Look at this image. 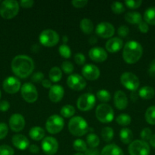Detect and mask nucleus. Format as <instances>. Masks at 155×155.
<instances>
[{"mask_svg": "<svg viewBox=\"0 0 155 155\" xmlns=\"http://www.w3.org/2000/svg\"><path fill=\"white\" fill-rule=\"evenodd\" d=\"M12 71L20 78H27L34 70V63L31 58L27 55L20 54L15 57L11 64Z\"/></svg>", "mask_w": 155, "mask_h": 155, "instance_id": "f257e3e1", "label": "nucleus"}, {"mask_svg": "<svg viewBox=\"0 0 155 155\" xmlns=\"http://www.w3.org/2000/svg\"><path fill=\"white\" fill-rule=\"evenodd\" d=\"M143 54V48L141 44L135 40L129 41L124 45L122 57L125 61L129 64H135L140 60Z\"/></svg>", "mask_w": 155, "mask_h": 155, "instance_id": "f03ea898", "label": "nucleus"}, {"mask_svg": "<svg viewBox=\"0 0 155 155\" xmlns=\"http://www.w3.org/2000/svg\"><path fill=\"white\" fill-rule=\"evenodd\" d=\"M90 130L87 121L81 117H73L68 122V130L75 136H82Z\"/></svg>", "mask_w": 155, "mask_h": 155, "instance_id": "7ed1b4c3", "label": "nucleus"}, {"mask_svg": "<svg viewBox=\"0 0 155 155\" xmlns=\"http://www.w3.org/2000/svg\"><path fill=\"white\" fill-rule=\"evenodd\" d=\"M19 12V3L15 0H5L0 4V15L4 19H12Z\"/></svg>", "mask_w": 155, "mask_h": 155, "instance_id": "20e7f679", "label": "nucleus"}, {"mask_svg": "<svg viewBox=\"0 0 155 155\" xmlns=\"http://www.w3.org/2000/svg\"><path fill=\"white\" fill-rule=\"evenodd\" d=\"M96 117L100 122L108 124L112 122L114 118V111L110 105L107 104H100L96 108Z\"/></svg>", "mask_w": 155, "mask_h": 155, "instance_id": "39448f33", "label": "nucleus"}, {"mask_svg": "<svg viewBox=\"0 0 155 155\" xmlns=\"http://www.w3.org/2000/svg\"><path fill=\"white\" fill-rule=\"evenodd\" d=\"M65 122L63 118L58 114H53L47 119L46 122V129L50 134H57L64 128Z\"/></svg>", "mask_w": 155, "mask_h": 155, "instance_id": "423d86ee", "label": "nucleus"}, {"mask_svg": "<svg viewBox=\"0 0 155 155\" xmlns=\"http://www.w3.org/2000/svg\"><path fill=\"white\" fill-rule=\"evenodd\" d=\"M39 41L46 47H53L57 45L59 41V36L55 30L46 29L43 30L39 36Z\"/></svg>", "mask_w": 155, "mask_h": 155, "instance_id": "0eeeda50", "label": "nucleus"}, {"mask_svg": "<svg viewBox=\"0 0 155 155\" xmlns=\"http://www.w3.org/2000/svg\"><path fill=\"white\" fill-rule=\"evenodd\" d=\"M120 82L126 89L132 92H135L138 89L140 84L138 77L131 72L123 73L120 77Z\"/></svg>", "mask_w": 155, "mask_h": 155, "instance_id": "6e6552de", "label": "nucleus"}, {"mask_svg": "<svg viewBox=\"0 0 155 155\" xmlns=\"http://www.w3.org/2000/svg\"><path fill=\"white\" fill-rule=\"evenodd\" d=\"M150 146L142 140H135L129 145V153L130 155H149Z\"/></svg>", "mask_w": 155, "mask_h": 155, "instance_id": "1a4fd4ad", "label": "nucleus"}, {"mask_svg": "<svg viewBox=\"0 0 155 155\" xmlns=\"http://www.w3.org/2000/svg\"><path fill=\"white\" fill-rule=\"evenodd\" d=\"M96 97L92 93H84L77 100V107L81 111H88L94 107Z\"/></svg>", "mask_w": 155, "mask_h": 155, "instance_id": "9d476101", "label": "nucleus"}, {"mask_svg": "<svg viewBox=\"0 0 155 155\" xmlns=\"http://www.w3.org/2000/svg\"><path fill=\"white\" fill-rule=\"evenodd\" d=\"M21 94L25 101L33 103L37 100L38 92L34 85L30 83H25L21 88Z\"/></svg>", "mask_w": 155, "mask_h": 155, "instance_id": "9b49d317", "label": "nucleus"}, {"mask_svg": "<svg viewBox=\"0 0 155 155\" xmlns=\"http://www.w3.org/2000/svg\"><path fill=\"white\" fill-rule=\"evenodd\" d=\"M43 151L47 155H53L56 154L59 149V143L55 138L51 136L45 137L41 143Z\"/></svg>", "mask_w": 155, "mask_h": 155, "instance_id": "f8f14e48", "label": "nucleus"}, {"mask_svg": "<svg viewBox=\"0 0 155 155\" xmlns=\"http://www.w3.org/2000/svg\"><path fill=\"white\" fill-rule=\"evenodd\" d=\"M67 85L74 91H81L86 86V81L83 77L77 74H71L67 79Z\"/></svg>", "mask_w": 155, "mask_h": 155, "instance_id": "ddd939ff", "label": "nucleus"}, {"mask_svg": "<svg viewBox=\"0 0 155 155\" xmlns=\"http://www.w3.org/2000/svg\"><path fill=\"white\" fill-rule=\"evenodd\" d=\"M115 33V27L109 22H100L96 27V34L102 38H110Z\"/></svg>", "mask_w": 155, "mask_h": 155, "instance_id": "4468645a", "label": "nucleus"}, {"mask_svg": "<svg viewBox=\"0 0 155 155\" xmlns=\"http://www.w3.org/2000/svg\"><path fill=\"white\" fill-rule=\"evenodd\" d=\"M2 87L7 93L15 94L21 89V84L17 77H9L3 81Z\"/></svg>", "mask_w": 155, "mask_h": 155, "instance_id": "2eb2a0df", "label": "nucleus"}, {"mask_svg": "<svg viewBox=\"0 0 155 155\" xmlns=\"http://www.w3.org/2000/svg\"><path fill=\"white\" fill-rule=\"evenodd\" d=\"M81 73L83 77L88 80H96L100 75V71L96 65L88 64L82 68Z\"/></svg>", "mask_w": 155, "mask_h": 155, "instance_id": "dca6fc26", "label": "nucleus"}, {"mask_svg": "<svg viewBox=\"0 0 155 155\" xmlns=\"http://www.w3.org/2000/svg\"><path fill=\"white\" fill-rule=\"evenodd\" d=\"M25 126L24 117L20 114H14L9 118V127L14 132H21Z\"/></svg>", "mask_w": 155, "mask_h": 155, "instance_id": "f3484780", "label": "nucleus"}, {"mask_svg": "<svg viewBox=\"0 0 155 155\" xmlns=\"http://www.w3.org/2000/svg\"><path fill=\"white\" fill-rule=\"evenodd\" d=\"M88 54L91 60L99 63L105 61L108 57L106 51L101 47H94L91 48Z\"/></svg>", "mask_w": 155, "mask_h": 155, "instance_id": "a211bd4d", "label": "nucleus"}, {"mask_svg": "<svg viewBox=\"0 0 155 155\" xmlns=\"http://www.w3.org/2000/svg\"><path fill=\"white\" fill-rule=\"evenodd\" d=\"M65 94V91L62 86L59 85H53L50 89L49 98L53 103H57L62 99Z\"/></svg>", "mask_w": 155, "mask_h": 155, "instance_id": "6ab92c4d", "label": "nucleus"}, {"mask_svg": "<svg viewBox=\"0 0 155 155\" xmlns=\"http://www.w3.org/2000/svg\"><path fill=\"white\" fill-rule=\"evenodd\" d=\"M114 104L119 110H124L128 106V98L126 94L121 90H118L114 94Z\"/></svg>", "mask_w": 155, "mask_h": 155, "instance_id": "aec40b11", "label": "nucleus"}, {"mask_svg": "<svg viewBox=\"0 0 155 155\" xmlns=\"http://www.w3.org/2000/svg\"><path fill=\"white\" fill-rule=\"evenodd\" d=\"M123 46L122 39L119 37L109 39L106 43V49L110 53H115L119 51Z\"/></svg>", "mask_w": 155, "mask_h": 155, "instance_id": "412c9836", "label": "nucleus"}, {"mask_svg": "<svg viewBox=\"0 0 155 155\" xmlns=\"http://www.w3.org/2000/svg\"><path fill=\"white\" fill-rule=\"evenodd\" d=\"M12 144L18 149L25 150L29 148L30 142L28 139L24 135L16 134L12 137Z\"/></svg>", "mask_w": 155, "mask_h": 155, "instance_id": "4be33fe9", "label": "nucleus"}, {"mask_svg": "<svg viewBox=\"0 0 155 155\" xmlns=\"http://www.w3.org/2000/svg\"><path fill=\"white\" fill-rule=\"evenodd\" d=\"M100 155H124V153L118 145L115 144H110L106 145L102 149Z\"/></svg>", "mask_w": 155, "mask_h": 155, "instance_id": "5701e85b", "label": "nucleus"}, {"mask_svg": "<svg viewBox=\"0 0 155 155\" xmlns=\"http://www.w3.org/2000/svg\"><path fill=\"white\" fill-rule=\"evenodd\" d=\"M29 136L33 140H43L45 136V131L40 127H33L29 131Z\"/></svg>", "mask_w": 155, "mask_h": 155, "instance_id": "b1692460", "label": "nucleus"}, {"mask_svg": "<svg viewBox=\"0 0 155 155\" xmlns=\"http://www.w3.org/2000/svg\"><path fill=\"white\" fill-rule=\"evenodd\" d=\"M125 20L129 24H139L142 21V17L137 12H129L125 15Z\"/></svg>", "mask_w": 155, "mask_h": 155, "instance_id": "393cba45", "label": "nucleus"}, {"mask_svg": "<svg viewBox=\"0 0 155 155\" xmlns=\"http://www.w3.org/2000/svg\"><path fill=\"white\" fill-rule=\"evenodd\" d=\"M155 95V91L150 86H143L142 88H141L138 92V95L141 97L143 99H151Z\"/></svg>", "mask_w": 155, "mask_h": 155, "instance_id": "a878e982", "label": "nucleus"}, {"mask_svg": "<svg viewBox=\"0 0 155 155\" xmlns=\"http://www.w3.org/2000/svg\"><path fill=\"white\" fill-rule=\"evenodd\" d=\"M119 138L122 143L130 144L133 139V133L129 129L122 128L119 132Z\"/></svg>", "mask_w": 155, "mask_h": 155, "instance_id": "bb28decb", "label": "nucleus"}, {"mask_svg": "<svg viewBox=\"0 0 155 155\" xmlns=\"http://www.w3.org/2000/svg\"><path fill=\"white\" fill-rule=\"evenodd\" d=\"M80 28L83 33L90 34L94 30V24L88 18H83L80 22Z\"/></svg>", "mask_w": 155, "mask_h": 155, "instance_id": "cd10ccee", "label": "nucleus"}, {"mask_svg": "<svg viewBox=\"0 0 155 155\" xmlns=\"http://www.w3.org/2000/svg\"><path fill=\"white\" fill-rule=\"evenodd\" d=\"M62 77V71L58 67H53L50 69V72H49V77L50 79V81L54 82V83H57V82L60 81Z\"/></svg>", "mask_w": 155, "mask_h": 155, "instance_id": "c85d7f7f", "label": "nucleus"}, {"mask_svg": "<svg viewBox=\"0 0 155 155\" xmlns=\"http://www.w3.org/2000/svg\"><path fill=\"white\" fill-rule=\"evenodd\" d=\"M144 21L147 24L155 25V7L148 8L144 14Z\"/></svg>", "mask_w": 155, "mask_h": 155, "instance_id": "c756f323", "label": "nucleus"}, {"mask_svg": "<svg viewBox=\"0 0 155 155\" xmlns=\"http://www.w3.org/2000/svg\"><path fill=\"white\" fill-rule=\"evenodd\" d=\"M145 120L147 124L155 125V106H150L145 112Z\"/></svg>", "mask_w": 155, "mask_h": 155, "instance_id": "7c9ffc66", "label": "nucleus"}, {"mask_svg": "<svg viewBox=\"0 0 155 155\" xmlns=\"http://www.w3.org/2000/svg\"><path fill=\"white\" fill-rule=\"evenodd\" d=\"M102 139L106 142H109L112 140L114 136V131L111 127H106L102 129L101 130Z\"/></svg>", "mask_w": 155, "mask_h": 155, "instance_id": "2f4dec72", "label": "nucleus"}, {"mask_svg": "<svg viewBox=\"0 0 155 155\" xmlns=\"http://www.w3.org/2000/svg\"><path fill=\"white\" fill-rule=\"evenodd\" d=\"M87 144L91 148H96L100 145V139L97 135L94 133H89L87 136Z\"/></svg>", "mask_w": 155, "mask_h": 155, "instance_id": "473e14b6", "label": "nucleus"}, {"mask_svg": "<svg viewBox=\"0 0 155 155\" xmlns=\"http://www.w3.org/2000/svg\"><path fill=\"white\" fill-rule=\"evenodd\" d=\"M60 114L63 117H65V118L71 117H73V115L75 114V108H74L72 105L66 104V105L63 106V107H62Z\"/></svg>", "mask_w": 155, "mask_h": 155, "instance_id": "72a5a7b5", "label": "nucleus"}, {"mask_svg": "<svg viewBox=\"0 0 155 155\" xmlns=\"http://www.w3.org/2000/svg\"><path fill=\"white\" fill-rule=\"evenodd\" d=\"M115 121L119 125L125 127V126H128L131 124L132 118L128 114H121L117 117Z\"/></svg>", "mask_w": 155, "mask_h": 155, "instance_id": "f704fd0d", "label": "nucleus"}, {"mask_svg": "<svg viewBox=\"0 0 155 155\" xmlns=\"http://www.w3.org/2000/svg\"><path fill=\"white\" fill-rule=\"evenodd\" d=\"M73 148L75 151H78V153L85 152L87 151V143L84 140L81 139H78L73 142Z\"/></svg>", "mask_w": 155, "mask_h": 155, "instance_id": "c9c22d12", "label": "nucleus"}, {"mask_svg": "<svg viewBox=\"0 0 155 155\" xmlns=\"http://www.w3.org/2000/svg\"><path fill=\"white\" fill-rule=\"evenodd\" d=\"M97 98L99 101L103 102L105 104L106 102L109 101L111 98V95L107 90L106 89H100L97 92Z\"/></svg>", "mask_w": 155, "mask_h": 155, "instance_id": "e433bc0d", "label": "nucleus"}, {"mask_svg": "<svg viewBox=\"0 0 155 155\" xmlns=\"http://www.w3.org/2000/svg\"><path fill=\"white\" fill-rule=\"evenodd\" d=\"M59 52L62 57L64 58H69L71 55V51L70 49L69 46L67 45L66 44H62L59 46Z\"/></svg>", "mask_w": 155, "mask_h": 155, "instance_id": "4c0bfd02", "label": "nucleus"}, {"mask_svg": "<svg viewBox=\"0 0 155 155\" xmlns=\"http://www.w3.org/2000/svg\"><path fill=\"white\" fill-rule=\"evenodd\" d=\"M111 9L113 13L119 15L125 12V6L122 3L119 2H114L111 5Z\"/></svg>", "mask_w": 155, "mask_h": 155, "instance_id": "58836bf2", "label": "nucleus"}, {"mask_svg": "<svg viewBox=\"0 0 155 155\" xmlns=\"http://www.w3.org/2000/svg\"><path fill=\"white\" fill-rule=\"evenodd\" d=\"M62 69L64 73L67 74H71L74 71V66L72 64L68 61H65L62 64Z\"/></svg>", "mask_w": 155, "mask_h": 155, "instance_id": "ea45409f", "label": "nucleus"}, {"mask_svg": "<svg viewBox=\"0 0 155 155\" xmlns=\"http://www.w3.org/2000/svg\"><path fill=\"white\" fill-rule=\"evenodd\" d=\"M14 154L15 151L9 145H0V155H14Z\"/></svg>", "mask_w": 155, "mask_h": 155, "instance_id": "a19ab883", "label": "nucleus"}, {"mask_svg": "<svg viewBox=\"0 0 155 155\" xmlns=\"http://www.w3.org/2000/svg\"><path fill=\"white\" fill-rule=\"evenodd\" d=\"M125 4L129 8L135 9L141 6V5L142 4V1L141 0H127L125 2Z\"/></svg>", "mask_w": 155, "mask_h": 155, "instance_id": "79ce46f5", "label": "nucleus"}, {"mask_svg": "<svg viewBox=\"0 0 155 155\" xmlns=\"http://www.w3.org/2000/svg\"><path fill=\"white\" fill-rule=\"evenodd\" d=\"M152 136H153L152 135V131L149 128L143 129L142 131L141 132V138L142 139V141H144V142L150 140Z\"/></svg>", "mask_w": 155, "mask_h": 155, "instance_id": "37998d69", "label": "nucleus"}, {"mask_svg": "<svg viewBox=\"0 0 155 155\" xmlns=\"http://www.w3.org/2000/svg\"><path fill=\"white\" fill-rule=\"evenodd\" d=\"M9 133V127L5 123H0V140L6 137Z\"/></svg>", "mask_w": 155, "mask_h": 155, "instance_id": "c03bdc74", "label": "nucleus"}, {"mask_svg": "<svg viewBox=\"0 0 155 155\" xmlns=\"http://www.w3.org/2000/svg\"><path fill=\"white\" fill-rule=\"evenodd\" d=\"M117 32H118V35L120 36V37L124 38V37H126V36H128V34H129V29L127 26L122 25V26H120V27H119Z\"/></svg>", "mask_w": 155, "mask_h": 155, "instance_id": "a18cd8bd", "label": "nucleus"}, {"mask_svg": "<svg viewBox=\"0 0 155 155\" xmlns=\"http://www.w3.org/2000/svg\"><path fill=\"white\" fill-rule=\"evenodd\" d=\"M44 80V74L40 71L36 72L33 74L31 77V80L34 83H42L43 80Z\"/></svg>", "mask_w": 155, "mask_h": 155, "instance_id": "49530a36", "label": "nucleus"}, {"mask_svg": "<svg viewBox=\"0 0 155 155\" xmlns=\"http://www.w3.org/2000/svg\"><path fill=\"white\" fill-rule=\"evenodd\" d=\"M74 59L75 63L78 65H83L85 62V56L82 53H76Z\"/></svg>", "mask_w": 155, "mask_h": 155, "instance_id": "de8ad7c7", "label": "nucleus"}, {"mask_svg": "<svg viewBox=\"0 0 155 155\" xmlns=\"http://www.w3.org/2000/svg\"><path fill=\"white\" fill-rule=\"evenodd\" d=\"M88 2L87 0H73L71 1L72 5L75 8H78L84 7L88 4Z\"/></svg>", "mask_w": 155, "mask_h": 155, "instance_id": "09e8293b", "label": "nucleus"}, {"mask_svg": "<svg viewBox=\"0 0 155 155\" xmlns=\"http://www.w3.org/2000/svg\"><path fill=\"white\" fill-rule=\"evenodd\" d=\"M34 4V2L33 0H21L20 2V5L22 8H30Z\"/></svg>", "mask_w": 155, "mask_h": 155, "instance_id": "8fccbe9b", "label": "nucleus"}, {"mask_svg": "<svg viewBox=\"0 0 155 155\" xmlns=\"http://www.w3.org/2000/svg\"><path fill=\"white\" fill-rule=\"evenodd\" d=\"M138 29H139V30L141 33H146L148 32L149 26L145 21H141V22L138 24Z\"/></svg>", "mask_w": 155, "mask_h": 155, "instance_id": "3c124183", "label": "nucleus"}, {"mask_svg": "<svg viewBox=\"0 0 155 155\" xmlns=\"http://www.w3.org/2000/svg\"><path fill=\"white\" fill-rule=\"evenodd\" d=\"M10 107V104L8 101H0V111H7Z\"/></svg>", "mask_w": 155, "mask_h": 155, "instance_id": "603ef678", "label": "nucleus"}, {"mask_svg": "<svg viewBox=\"0 0 155 155\" xmlns=\"http://www.w3.org/2000/svg\"><path fill=\"white\" fill-rule=\"evenodd\" d=\"M84 155H100V154L99 152V150L96 148H89L85 151Z\"/></svg>", "mask_w": 155, "mask_h": 155, "instance_id": "864d4df0", "label": "nucleus"}, {"mask_svg": "<svg viewBox=\"0 0 155 155\" xmlns=\"http://www.w3.org/2000/svg\"><path fill=\"white\" fill-rule=\"evenodd\" d=\"M148 72L149 74H150L152 77H154L155 78V61H153L151 62V64H150Z\"/></svg>", "mask_w": 155, "mask_h": 155, "instance_id": "5fc2aeb1", "label": "nucleus"}, {"mask_svg": "<svg viewBox=\"0 0 155 155\" xmlns=\"http://www.w3.org/2000/svg\"><path fill=\"white\" fill-rule=\"evenodd\" d=\"M29 151H30V152L32 153V154H38L40 151V148L37 145H33H33L29 146Z\"/></svg>", "mask_w": 155, "mask_h": 155, "instance_id": "6e6d98bb", "label": "nucleus"}, {"mask_svg": "<svg viewBox=\"0 0 155 155\" xmlns=\"http://www.w3.org/2000/svg\"><path fill=\"white\" fill-rule=\"evenodd\" d=\"M42 85L44 88H46V89H50L52 87V83L50 80H46V79H44L42 81Z\"/></svg>", "mask_w": 155, "mask_h": 155, "instance_id": "4d7b16f0", "label": "nucleus"}, {"mask_svg": "<svg viewBox=\"0 0 155 155\" xmlns=\"http://www.w3.org/2000/svg\"><path fill=\"white\" fill-rule=\"evenodd\" d=\"M149 141H150V145L152 147H153V148H155V134L152 136V137L150 138V139Z\"/></svg>", "mask_w": 155, "mask_h": 155, "instance_id": "13d9d810", "label": "nucleus"}, {"mask_svg": "<svg viewBox=\"0 0 155 155\" xmlns=\"http://www.w3.org/2000/svg\"><path fill=\"white\" fill-rule=\"evenodd\" d=\"M137 96H138V95L135 93V92H132V93L131 94V99H132V101H135L137 100V98H138Z\"/></svg>", "mask_w": 155, "mask_h": 155, "instance_id": "bf43d9fd", "label": "nucleus"}, {"mask_svg": "<svg viewBox=\"0 0 155 155\" xmlns=\"http://www.w3.org/2000/svg\"><path fill=\"white\" fill-rule=\"evenodd\" d=\"M97 38L94 37V36H91L89 39V42H91V44H94L96 42H97Z\"/></svg>", "mask_w": 155, "mask_h": 155, "instance_id": "052dcab7", "label": "nucleus"}, {"mask_svg": "<svg viewBox=\"0 0 155 155\" xmlns=\"http://www.w3.org/2000/svg\"><path fill=\"white\" fill-rule=\"evenodd\" d=\"M62 41H63L64 44H65V43H66V42H68V36H64L63 37H62Z\"/></svg>", "mask_w": 155, "mask_h": 155, "instance_id": "680f3d73", "label": "nucleus"}, {"mask_svg": "<svg viewBox=\"0 0 155 155\" xmlns=\"http://www.w3.org/2000/svg\"><path fill=\"white\" fill-rule=\"evenodd\" d=\"M74 155H84V154H82V153H78H78H76V154H74Z\"/></svg>", "mask_w": 155, "mask_h": 155, "instance_id": "e2e57ef3", "label": "nucleus"}, {"mask_svg": "<svg viewBox=\"0 0 155 155\" xmlns=\"http://www.w3.org/2000/svg\"><path fill=\"white\" fill-rule=\"evenodd\" d=\"M1 95H2V94H1V92H0V98H1Z\"/></svg>", "mask_w": 155, "mask_h": 155, "instance_id": "0e129e2a", "label": "nucleus"}, {"mask_svg": "<svg viewBox=\"0 0 155 155\" xmlns=\"http://www.w3.org/2000/svg\"></svg>", "mask_w": 155, "mask_h": 155, "instance_id": "69168bd1", "label": "nucleus"}]
</instances>
